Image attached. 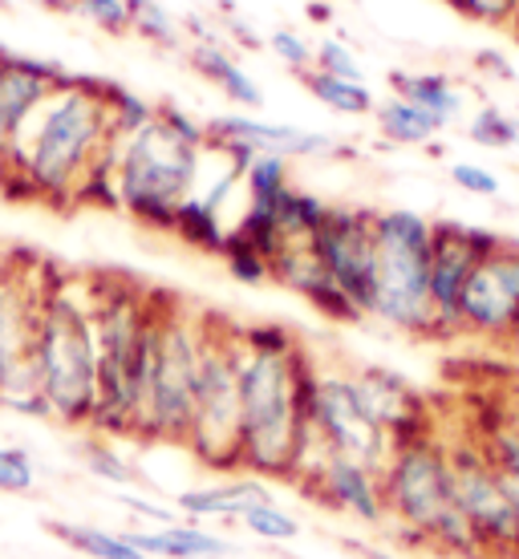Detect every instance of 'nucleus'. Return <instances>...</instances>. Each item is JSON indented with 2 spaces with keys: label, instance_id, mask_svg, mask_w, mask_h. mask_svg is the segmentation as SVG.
<instances>
[{
  "label": "nucleus",
  "instance_id": "nucleus-1",
  "mask_svg": "<svg viewBox=\"0 0 519 559\" xmlns=\"http://www.w3.org/2000/svg\"><path fill=\"white\" fill-rule=\"evenodd\" d=\"M110 134V85L61 78L0 163V191L28 203L78 207Z\"/></svg>",
  "mask_w": 519,
  "mask_h": 559
},
{
  "label": "nucleus",
  "instance_id": "nucleus-2",
  "mask_svg": "<svg viewBox=\"0 0 519 559\" xmlns=\"http://www.w3.org/2000/svg\"><path fill=\"white\" fill-rule=\"evenodd\" d=\"M239 333V475L288 483L300 430L309 426L317 361L293 329L272 321L236 324Z\"/></svg>",
  "mask_w": 519,
  "mask_h": 559
},
{
  "label": "nucleus",
  "instance_id": "nucleus-3",
  "mask_svg": "<svg viewBox=\"0 0 519 559\" xmlns=\"http://www.w3.org/2000/svg\"><path fill=\"white\" fill-rule=\"evenodd\" d=\"M163 308L167 293L142 288L139 280L94 276V333H98V406L90 418L94 438L139 442Z\"/></svg>",
  "mask_w": 519,
  "mask_h": 559
},
{
  "label": "nucleus",
  "instance_id": "nucleus-4",
  "mask_svg": "<svg viewBox=\"0 0 519 559\" xmlns=\"http://www.w3.org/2000/svg\"><path fill=\"white\" fill-rule=\"evenodd\" d=\"M203 151L208 146L182 139L155 106V118L142 130L106 134V146L85 182L82 203L118 207L155 231H170L182 199L196 191Z\"/></svg>",
  "mask_w": 519,
  "mask_h": 559
},
{
  "label": "nucleus",
  "instance_id": "nucleus-5",
  "mask_svg": "<svg viewBox=\"0 0 519 559\" xmlns=\"http://www.w3.org/2000/svg\"><path fill=\"white\" fill-rule=\"evenodd\" d=\"M33 361L42 378L49 421L90 430L98 406V333H94V276L45 267Z\"/></svg>",
  "mask_w": 519,
  "mask_h": 559
},
{
  "label": "nucleus",
  "instance_id": "nucleus-6",
  "mask_svg": "<svg viewBox=\"0 0 519 559\" xmlns=\"http://www.w3.org/2000/svg\"><path fill=\"white\" fill-rule=\"evenodd\" d=\"M430 243H435V219L406 207L374 211V248H378V255H374L369 321H381L386 329L406 336H435Z\"/></svg>",
  "mask_w": 519,
  "mask_h": 559
},
{
  "label": "nucleus",
  "instance_id": "nucleus-7",
  "mask_svg": "<svg viewBox=\"0 0 519 559\" xmlns=\"http://www.w3.org/2000/svg\"><path fill=\"white\" fill-rule=\"evenodd\" d=\"M203 341H208V308L187 305V300L167 293L155 365H151V381H146L139 442H163V447L182 450L187 426H191Z\"/></svg>",
  "mask_w": 519,
  "mask_h": 559
},
{
  "label": "nucleus",
  "instance_id": "nucleus-8",
  "mask_svg": "<svg viewBox=\"0 0 519 559\" xmlns=\"http://www.w3.org/2000/svg\"><path fill=\"white\" fill-rule=\"evenodd\" d=\"M239 333L236 321L208 312V341L199 361L191 426L182 450L215 475H239Z\"/></svg>",
  "mask_w": 519,
  "mask_h": 559
},
{
  "label": "nucleus",
  "instance_id": "nucleus-9",
  "mask_svg": "<svg viewBox=\"0 0 519 559\" xmlns=\"http://www.w3.org/2000/svg\"><path fill=\"white\" fill-rule=\"evenodd\" d=\"M381 495H386V523L402 547L426 551L438 523L455 511L450 487V442L430 426L398 442L390 462L381 466Z\"/></svg>",
  "mask_w": 519,
  "mask_h": 559
},
{
  "label": "nucleus",
  "instance_id": "nucleus-10",
  "mask_svg": "<svg viewBox=\"0 0 519 559\" xmlns=\"http://www.w3.org/2000/svg\"><path fill=\"white\" fill-rule=\"evenodd\" d=\"M42 288L45 264H37L33 255L0 264V409H9L16 418L49 421L37 361H33Z\"/></svg>",
  "mask_w": 519,
  "mask_h": 559
},
{
  "label": "nucleus",
  "instance_id": "nucleus-11",
  "mask_svg": "<svg viewBox=\"0 0 519 559\" xmlns=\"http://www.w3.org/2000/svg\"><path fill=\"white\" fill-rule=\"evenodd\" d=\"M450 487H455V507L475 527L487 559H519L516 503L479 438L450 442Z\"/></svg>",
  "mask_w": 519,
  "mask_h": 559
},
{
  "label": "nucleus",
  "instance_id": "nucleus-12",
  "mask_svg": "<svg viewBox=\"0 0 519 559\" xmlns=\"http://www.w3.org/2000/svg\"><path fill=\"white\" fill-rule=\"evenodd\" d=\"M459 336L499 349L519 345V243L504 239L475 264L459 296Z\"/></svg>",
  "mask_w": 519,
  "mask_h": 559
},
{
  "label": "nucleus",
  "instance_id": "nucleus-13",
  "mask_svg": "<svg viewBox=\"0 0 519 559\" xmlns=\"http://www.w3.org/2000/svg\"><path fill=\"white\" fill-rule=\"evenodd\" d=\"M309 418L338 459L362 462V466L378 471V475H381V466L390 462L393 442L378 430V421L362 409L357 390H353V381H350V369H321V365H317Z\"/></svg>",
  "mask_w": 519,
  "mask_h": 559
},
{
  "label": "nucleus",
  "instance_id": "nucleus-14",
  "mask_svg": "<svg viewBox=\"0 0 519 559\" xmlns=\"http://www.w3.org/2000/svg\"><path fill=\"white\" fill-rule=\"evenodd\" d=\"M321 267L333 276L345 300H350L362 321H369L374 305V211L369 207H329L325 224L309 239Z\"/></svg>",
  "mask_w": 519,
  "mask_h": 559
},
{
  "label": "nucleus",
  "instance_id": "nucleus-15",
  "mask_svg": "<svg viewBox=\"0 0 519 559\" xmlns=\"http://www.w3.org/2000/svg\"><path fill=\"white\" fill-rule=\"evenodd\" d=\"M499 236L487 227L438 219L430 243V308H435V336H459V296L475 264L492 252Z\"/></svg>",
  "mask_w": 519,
  "mask_h": 559
},
{
  "label": "nucleus",
  "instance_id": "nucleus-16",
  "mask_svg": "<svg viewBox=\"0 0 519 559\" xmlns=\"http://www.w3.org/2000/svg\"><path fill=\"white\" fill-rule=\"evenodd\" d=\"M350 381L357 390L362 409L378 421V430L390 438L393 447L435 426L430 409H426V397L402 373H393L386 365H357V369H350Z\"/></svg>",
  "mask_w": 519,
  "mask_h": 559
},
{
  "label": "nucleus",
  "instance_id": "nucleus-17",
  "mask_svg": "<svg viewBox=\"0 0 519 559\" xmlns=\"http://www.w3.org/2000/svg\"><path fill=\"white\" fill-rule=\"evenodd\" d=\"M211 139L227 142V146H244L252 154H281V158H321V154H333L338 142L321 134V130H305L293 127V122H268V118H256V114H224L208 122Z\"/></svg>",
  "mask_w": 519,
  "mask_h": 559
},
{
  "label": "nucleus",
  "instance_id": "nucleus-18",
  "mask_svg": "<svg viewBox=\"0 0 519 559\" xmlns=\"http://www.w3.org/2000/svg\"><path fill=\"white\" fill-rule=\"evenodd\" d=\"M268 272H272V284H281L288 293H296L300 300H309L321 317L329 321H341V324H357L362 321V312L345 300L333 276L321 267L317 252H312V243H281L276 255L268 260Z\"/></svg>",
  "mask_w": 519,
  "mask_h": 559
},
{
  "label": "nucleus",
  "instance_id": "nucleus-19",
  "mask_svg": "<svg viewBox=\"0 0 519 559\" xmlns=\"http://www.w3.org/2000/svg\"><path fill=\"white\" fill-rule=\"evenodd\" d=\"M61 78H66V70H57L49 61L4 53V61H0V163H4L9 146L16 142L21 127L54 94V85Z\"/></svg>",
  "mask_w": 519,
  "mask_h": 559
},
{
  "label": "nucleus",
  "instance_id": "nucleus-20",
  "mask_svg": "<svg viewBox=\"0 0 519 559\" xmlns=\"http://www.w3.org/2000/svg\"><path fill=\"white\" fill-rule=\"evenodd\" d=\"M309 499H317L321 507L350 515L365 527H386V495H381V475L369 471L362 462L338 459L325 466V475L317 478V487L309 490Z\"/></svg>",
  "mask_w": 519,
  "mask_h": 559
},
{
  "label": "nucleus",
  "instance_id": "nucleus-21",
  "mask_svg": "<svg viewBox=\"0 0 519 559\" xmlns=\"http://www.w3.org/2000/svg\"><path fill=\"white\" fill-rule=\"evenodd\" d=\"M276 495L264 478L252 475H224L215 483H203V487H182L175 490V511L179 519H239L244 511H252L260 503H272Z\"/></svg>",
  "mask_w": 519,
  "mask_h": 559
},
{
  "label": "nucleus",
  "instance_id": "nucleus-22",
  "mask_svg": "<svg viewBox=\"0 0 519 559\" xmlns=\"http://www.w3.org/2000/svg\"><path fill=\"white\" fill-rule=\"evenodd\" d=\"M127 539L146 559H224L232 544L224 535L208 532L196 519H175L167 527H127Z\"/></svg>",
  "mask_w": 519,
  "mask_h": 559
},
{
  "label": "nucleus",
  "instance_id": "nucleus-23",
  "mask_svg": "<svg viewBox=\"0 0 519 559\" xmlns=\"http://www.w3.org/2000/svg\"><path fill=\"white\" fill-rule=\"evenodd\" d=\"M191 66H196V73H203L227 102H236L244 114L264 110V90H260V82H256L252 73L244 70L220 41L196 45V49H191Z\"/></svg>",
  "mask_w": 519,
  "mask_h": 559
},
{
  "label": "nucleus",
  "instance_id": "nucleus-24",
  "mask_svg": "<svg viewBox=\"0 0 519 559\" xmlns=\"http://www.w3.org/2000/svg\"><path fill=\"white\" fill-rule=\"evenodd\" d=\"M390 82L398 98H406L410 106L426 110L443 127H450L463 114V94H459V85L450 82L447 73H393Z\"/></svg>",
  "mask_w": 519,
  "mask_h": 559
},
{
  "label": "nucleus",
  "instance_id": "nucleus-25",
  "mask_svg": "<svg viewBox=\"0 0 519 559\" xmlns=\"http://www.w3.org/2000/svg\"><path fill=\"white\" fill-rule=\"evenodd\" d=\"M374 118H378L381 139L393 142V146H430V142L447 130L438 118H430V114L418 110V106H410V102L398 98V94H390L386 102H378Z\"/></svg>",
  "mask_w": 519,
  "mask_h": 559
},
{
  "label": "nucleus",
  "instance_id": "nucleus-26",
  "mask_svg": "<svg viewBox=\"0 0 519 559\" xmlns=\"http://www.w3.org/2000/svg\"><path fill=\"white\" fill-rule=\"evenodd\" d=\"M45 527H49L54 539H61V544L73 547L85 559H146L127 539V532H106L98 523H66V519H54Z\"/></svg>",
  "mask_w": 519,
  "mask_h": 559
},
{
  "label": "nucleus",
  "instance_id": "nucleus-27",
  "mask_svg": "<svg viewBox=\"0 0 519 559\" xmlns=\"http://www.w3.org/2000/svg\"><path fill=\"white\" fill-rule=\"evenodd\" d=\"M325 215H329L325 199H317L312 191H300V187H288L276 211H272V231L281 243H309L317 236V227L325 224Z\"/></svg>",
  "mask_w": 519,
  "mask_h": 559
},
{
  "label": "nucleus",
  "instance_id": "nucleus-28",
  "mask_svg": "<svg viewBox=\"0 0 519 559\" xmlns=\"http://www.w3.org/2000/svg\"><path fill=\"white\" fill-rule=\"evenodd\" d=\"M300 82L309 85V94L321 106H329L333 114H345V118H365V114L378 110V98L365 82H345V78H329V73L309 70Z\"/></svg>",
  "mask_w": 519,
  "mask_h": 559
},
{
  "label": "nucleus",
  "instance_id": "nucleus-29",
  "mask_svg": "<svg viewBox=\"0 0 519 559\" xmlns=\"http://www.w3.org/2000/svg\"><path fill=\"white\" fill-rule=\"evenodd\" d=\"M239 527L248 535H256L260 544H293V539H300V519H296L293 511H284L276 499L252 507V511H244V515H239Z\"/></svg>",
  "mask_w": 519,
  "mask_h": 559
},
{
  "label": "nucleus",
  "instance_id": "nucleus-30",
  "mask_svg": "<svg viewBox=\"0 0 519 559\" xmlns=\"http://www.w3.org/2000/svg\"><path fill=\"white\" fill-rule=\"evenodd\" d=\"M467 139L475 142V146H487V151L519 146V118L504 114L499 106H483V110L471 114V122H467Z\"/></svg>",
  "mask_w": 519,
  "mask_h": 559
},
{
  "label": "nucleus",
  "instance_id": "nucleus-31",
  "mask_svg": "<svg viewBox=\"0 0 519 559\" xmlns=\"http://www.w3.org/2000/svg\"><path fill=\"white\" fill-rule=\"evenodd\" d=\"M130 4V33H139L155 45H179L182 28L175 13H167L158 0H127Z\"/></svg>",
  "mask_w": 519,
  "mask_h": 559
},
{
  "label": "nucleus",
  "instance_id": "nucleus-32",
  "mask_svg": "<svg viewBox=\"0 0 519 559\" xmlns=\"http://www.w3.org/2000/svg\"><path fill=\"white\" fill-rule=\"evenodd\" d=\"M85 471L98 478V483H110V487H130L134 478H139V471H134V462L122 459L118 450L106 442V438H98V442H90L85 447Z\"/></svg>",
  "mask_w": 519,
  "mask_h": 559
},
{
  "label": "nucleus",
  "instance_id": "nucleus-33",
  "mask_svg": "<svg viewBox=\"0 0 519 559\" xmlns=\"http://www.w3.org/2000/svg\"><path fill=\"white\" fill-rule=\"evenodd\" d=\"M37 487V462L25 447L0 442V495H33Z\"/></svg>",
  "mask_w": 519,
  "mask_h": 559
},
{
  "label": "nucleus",
  "instance_id": "nucleus-34",
  "mask_svg": "<svg viewBox=\"0 0 519 559\" xmlns=\"http://www.w3.org/2000/svg\"><path fill=\"white\" fill-rule=\"evenodd\" d=\"M312 70L329 73V78H345V82H365V70H362V61H357V53H353L345 41H338V37H325V41L312 49Z\"/></svg>",
  "mask_w": 519,
  "mask_h": 559
},
{
  "label": "nucleus",
  "instance_id": "nucleus-35",
  "mask_svg": "<svg viewBox=\"0 0 519 559\" xmlns=\"http://www.w3.org/2000/svg\"><path fill=\"white\" fill-rule=\"evenodd\" d=\"M220 260H224L227 272H232L239 284H264V280H272V272H268V260L256 252L252 243H244L239 236H227Z\"/></svg>",
  "mask_w": 519,
  "mask_h": 559
},
{
  "label": "nucleus",
  "instance_id": "nucleus-36",
  "mask_svg": "<svg viewBox=\"0 0 519 559\" xmlns=\"http://www.w3.org/2000/svg\"><path fill=\"white\" fill-rule=\"evenodd\" d=\"M73 13L85 16L90 25H98L102 33H130V4L127 0H66Z\"/></svg>",
  "mask_w": 519,
  "mask_h": 559
},
{
  "label": "nucleus",
  "instance_id": "nucleus-37",
  "mask_svg": "<svg viewBox=\"0 0 519 559\" xmlns=\"http://www.w3.org/2000/svg\"><path fill=\"white\" fill-rule=\"evenodd\" d=\"M268 49L276 53V61H281L284 70H293L296 78H305V73L312 70V45L300 37V33H293V28H272L268 33Z\"/></svg>",
  "mask_w": 519,
  "mask_h": 559
},
{
  "label": "nucleus",
  "instance_id": "nucleus-38",
  "mask_svg": "<svg viewBox=\"0 0 519 559\" xmlns=\"http://www.w3.org/2000/svg\"><path fill=\"white\" fill-rule=\"evenodd\" d=\"M483 450H487V459L504 471V475H511V478H519V433H516V426L511 421H499V426H492V430H483Z\"/></svg>",
  "mask_w": 519,
  "mask_h": 559
},
{
  "label": "nucleus",
  "instance_id": "nucleus-39",
  "mask_svg": "<svg viewBox=\"0 0 519 559\" xmlns=\"http://www.w3.org/2000/svg\"><path fill=\"white\" fill-rule=\"evenodd\" d=\"M450 182L467 191V195H479V199H495L499 195V179H495L487 167H479V163H455L450 167Z\"/></svg>",
  "mask_w": 519,
  "mask_h": 559
},
{
  "label": "nucleus",
  "instance_id": "nucleus-40",
  "mask_svg": "<svg viewBox=\"0 0 519 559\" xmlns=\"http://www.w3.org/2000/svg\"><path fill=\"white\" fill-rule=\"evenodd\" d=\"M455 9L479 25H495V28H507L511 25V13H516L519 0H450Z\"/></svg>",
  "mask_w": 519,
  "mask_h": 559
},
{
  "label": "nucleus",
  "instance_id": "nucleus-41",
  "mask_svg": "<svg viewBox=\"0 0 519 559\" xmlns=\"http://www.w3.org/2000/svg\"><path fill=\"white\" fill-rule=\"evenodd\" d=\"M114 503L127 507L130 515L151 519L155 527H167V523H175V519H179V511H175V507H167V503H151V499H142V495H127V490H118V495H114Z\"/></svg>",
  "mask_w": 519,
  "mask_h": 559
},
{
  "label": "nucleus",
  "instance_id": "nucleus-42",
  "mask_svg": "<svg viewBox=\"0 0 519 559\" xmlns=\"http://www.w3.org/2000/svg\"><path fill=\"white\" fill-rule=\"evenodd\" d=\"M479 70H487L492 78H511V73H516L507 66V57L495 53V49H483V53H479Z\"/></svg>",
  "mask_w": 519,
  "mask_h": 559
},
{
  "label": "nucleus",
  "instance_id": "nucleus-43",
  "mask_svg": "<svg viewBox=\"0 0 519 559\" xmlns=\"http://www.w3.org/2000/svg\"><path fill=\"white\" fill-rule=\"evenodd\" d=\"M511 426H516V433H519V397H511V406H507V414H504Z\"/></svg>",
  "mask_w": 519,
  "mask_h": 559
},
{
  "label": "nucleus",
  "instance_id": "nucleus-44",
  "mask_svg": "<svg viewBox=\"0 0 519 559\" xmlns=\"http://www.w3.org/2000/svg\"><path fill=\"white\" fill-rule=\"evenodd\" d=\"M365 559H393V556H381V551H365Z\"/></svg>",
  "mask_w": 519,
  "mask_h": 559
},
{
  "label": "nucleus",
  "instance_id": "nucleus-45",
  "mask_svg": "<svg viewBox=\"0 0 519 559\" xmlns=\"http://www.w3.org/2000/svg\"><path fill=\"white\" fill-rule=\"evenodd\" d=\"M511 353H519V345H516V349H511Z\"/></svg>",
  "mask_w": 519,
  "mask_h": 559
},
{
  "label": "nucleus",
  "instance_id": "nucleus-46",
  "mask_svg": "<svg viewBox=\"0 0 519 559\" xmlns=\"http://www.w3.org/2000/svg\"><path fill=\"white\" fill-rule=\"evenodd\" d=\"M0 61H4V53H0Z\"/></svg>",
  "mask_w": 519,
  "mask_h": 559
},
{
  "label": "nucleus",
  "instance_id": "nucleus-47",
  "mask_svg": "<svg viewBox=\"0 0 519 559\" xmlns=\"http://www.w3.org/2000/svg\"><path fill=\"white\" fill-rule=\"evenodd\" d=\"M516 397H519V393H516Z\"/></svg>",
  "mask_w": 519,
  "mask_h": 559
}]
</instances>
